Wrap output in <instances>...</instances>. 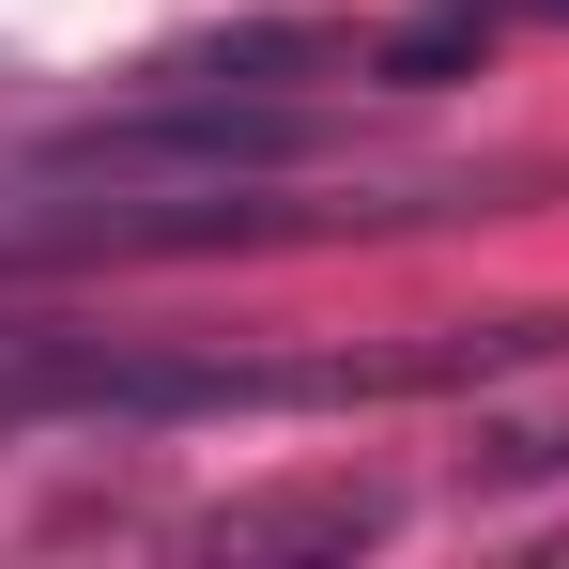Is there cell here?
Here are the masks:
<instances>
[{
	"label": "cell",
	"mask_w": 569,
	"mask_h": 569,
	"mask_svg": "<svg viewBox=\"0 0 569 569\" xmlns=\"http://www.w3.org/2000/svg\"><path fill=\"white\" fill-rule=\"evenodd\" d=\"M539 339L555 323H462V339H400V355H154V339L0 323V447H31V431H200V416H355V400L492 385Z\"/></svg>",
	"instance_id": "6da1fadb"
},
{
	"label": "cell",
	"mask_w": 569,
	"mask_h": 569,
	"mask_svg": "<svg viewBox=\"0 0 569 569\" xmlns=\"http://www.w3.org/2000/svg\"><path fill=\"white\" fill-rule=\"evenodd\" d=\"M292 539L355 555V539H385V492L323 477V492H247V508H216V523H200V555H292Z\"/></svg>",
	"instance_id": "7a4b0ae2"
},
{
	"label": "cell",
	"mask_w": 569,
	"mask_h": 569,
	"mask_svg": "<svg viewBox=\"0 0 569 569\" xmlns=\"http://www.w3.org/2000/svg\"><path fill=\"white\" fill-rule=\"evenodd\" d=\"M492 16H569V0H492Z\"/></svg>",
	"instance_id": "3957f363"
}]
</instances>
